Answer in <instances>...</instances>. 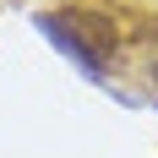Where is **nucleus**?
Returning <instances> with one entry per match:
<instances>
[{"instance_id":"nucleus-2","label":"nucleus","mask_w":158,"mask_h":158,"mask_svg":"<svg viewBox=\"0 0 158 158\" xmlns=\"http://www.w3.org/2000/svg\"><path fill=\"white\" fill-rule=\"evenodd\" d=\"M136 71H142V87H147V98L158 104V38H147V44H142V65H136Z\"/></svg>"},{"instance_id":"nucleus-1","label":"nucleus","mask_w":158,"mask_h":158,"mask_svg":"<svg viewBox=\"0 0 158 158\" xmlns=\"http://www.w3.org/2000/svg\"><path fill=\"white\" fill-rule=\"evenodd\" d=\"M33 27L55 44V55H65L82 77H93V82H109V65L120 60L126 44H131L126 22L114 11H104V6H87V0H65L55 11H38Z\"/></svg>"}]
</instances>
